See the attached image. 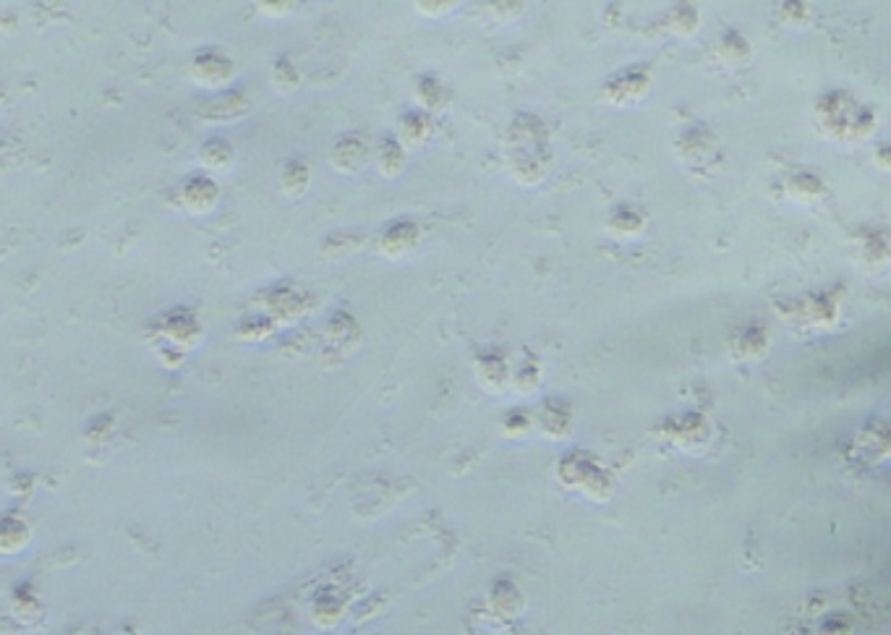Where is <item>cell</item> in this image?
Listing matches in <instances>:
<instances>
[{
    "mask_svg": "<svg viewBox=\"0 0 891 635\" xmlns=\"http://www.w3.org/2000/svg\"><path fill=\"white\" fill-rule=\"evenodd\" d=\"M29 539L27 523L21 521H3L0 523V549L3 552H19Z\"/></svg>",
    "mask_w": 891,
    "mask_h": 635,
    "instance_id": "cell-1",
    "label": "cell"
}]
</instances>
